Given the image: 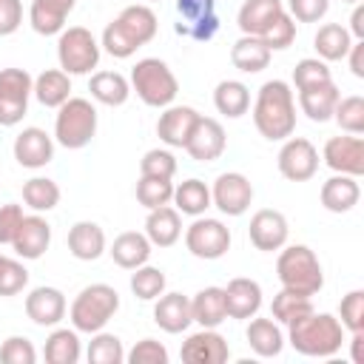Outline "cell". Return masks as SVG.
Instances as JSON below:
<instances>
[{"instance_id": "obj_25", "label": "cell", "mask_w": 364, "mask_h": 364, "mask_svg": "<svg viewBox=\"0 0 364 364\" xmlns=\"http://www.w3.org/2000/svg\"><path fill=\"white\" fill-rule=\"evenodd\" d=\"M341 91L333 80L327 82H318V85H307V88H299V105H301V114H307V119L313 122H327L333 119V108L338 102Z\"/></svg>"}, {"instance_id": "obj_20", "label": "cell", "mask_w": 364, "mask_h": 364, "mask_svg": "<svg viewBox=\"0 0 364 364\" xmlns=\"http://www.w3.org/2000/svg\"><path fill=\"white\" fill-rule=\"evenodd\" d=\"M14 159L23 165V168H46L51 159H54V139L43 131V128H23L17 136H14Z\"/></svg>"}, {"instance_id": "obj_41", "label": "cell", "mask_w": 364, "mask_h": 364, "mask_svg": "<svg viewBox=\"0 0 364 364\" xmlns=\"http://www.w3.org/2000/svg\"><path fill=\"white\" fill-rule=\"evenodd\" d=\"M23 202L34 213H48L60 205V185L48 176H31L28 182H23Z\"/></svg>"}, {"instance_id": "obj_48", "label": "cell", "mask_w": 364, "mask_h": 364, "mask_svg": "<svg viewBox=\"0 0 364 364\" xmlns=\"http://www.w3.org/2000/svg\"><path fill=\"white\" fill-rule=\"evenodd\" d=\"M338 321L350 333L364 330V290H350L338 304Z\"/></svg>"}, {"instance_id": "obj_32", "label": "cell", "mask_w": 364, "mask_h": 364, "mask_svg": "<svg viewBox=\"0 0 364 364\" xmlns=\"http://www.w3.org/2000/svg\"><path fill=\"white\" fill-rule=\"evenodd\" d=\"M270 48L259 40V37H250V34H242L233 48H230V63L233 68H239L242 74H259L270 65Z\"/></svg>"}, {"instance_id": "obj_16", "label": "cell", "mask_w": 364, "mask_h": 364, "mask_svg": "<svg viewBox=\"0 0 364 364\" xmlns=\"http://www.w3.org/2000/svg\"><path fill=\"white\" fill-rule=\"evenodd\" d=\"M225 145H228V136H225L222 122L213 119V117L199 114V119H196V125H193V131L185 142L188 156L196 159V162H213L225 154Z\"/></svg>"}, {"instance_id": "obj_40", "label": "cell", "mask_w": 364, "mask_h": 364, "mask_svg": "<svg viewBox=\"0 0 364 364\" xmlns=\"http://www.w3.org/2000/svg\"><path fill=\"white\" fill-rule=\"evenodd\" d=\"M307 313H313V296H304V293H296L287 287H282L270 301V316L284 327Z\"/></svg>"}, {"instance_id": "obj_12", "label": "cell", "mask_w": 364, "mask_h": 364, "mask_svg": "<svg viewBox=\"0 0 364 364\" xmlns=\"http://www.w3.org/2000/svg\"><path fill=\"white\" fill-rule=\"evenodd\" d=\"M279 173L290 182H307L318 171V151L310 139L304 136H287L279 156H276Z\"/></svg>"}, {"instance_id": "obj_60", "label": "cell", "mask_w": 364, "mask_h": 364, "mask_svg": "<svg viewBox=\"0 0 364 364\" xmlns=\"http://www.w3.org/2000/svg\"><path fill=\"white\" fill-rule=\"evenodd\" d=\"M0 262H3V253H0Z\"/></svg>"}, {"instance_id": "obj_34", "label": "cell", "mask_w": 364, "mask_h": 364, "mask_svg": "<svg viewBox=\"0 0 364 364\" xmlns=\"http://www.w3.org/2000/svg\"><path fill=\"white\" fill-rule=\"evenodd\" d=\"M350 46H353V34L341 23H324L316 31V37H313V48H316L318 60H324V63L344 60L347 51H350Z\"/></svg>"}, {"instance_id": "obj_14", "label": "cell", "mask_w": 364, "mask_h": 364, "mask_svg": "<svg viewBox=\"0 0 364 364\" xmlns=\"http://www.w3.org/2000/svg\"><path fill=\"white\" fill-rule=\"evenodd\" d=\"M247 236L253 242L256 250H264V253H273V250H282L287 245V236H290V225H287V216L282 210H273V208H262L250 216V225H247Z\"/></svg>"}, {"instance_id": "obj_35", "label": "cell", "mask_w": 364, "mask_h": 364, "mask_svg": "<svg viewBox=\"0 0 364 364\" xmlns=\"http://www.w3.org/2000/svg\"><path fill=\"white\" fill-rule=\"evenodd\" d=\"M88 91H91V97H94L97 102L117 108V105H125V102H128V97H131V82H128L119 71H97V74H91V80H88Z\"/></svg>"}, {"instance_id": "obj_59", "label": "cell", "mask_w": 364, "mask_h": 364, "mask_svg": "<svg viewBox=\"0 0 364 364\" xmlns=\"http://www.w3.org/2000/svg\"><path fill=\"white\" fill-rule=\"evenodd\" d=\"M341 3H358V0H341Z\"/></svg>"}, {"instance_id": "obj_9", "label": "cell", "mask_w": 364, "mask_h": 364, "mask_svg": "<svg viewBox=\"0 0 364 364\" xmlns=\"http://www.w3.org/2000/svg\"><path fill=\"white\" fill-rule=\"evenodd\" d=\"M185 247L196 259H222L230 250V230L222 219L193 216V222L185 230Z\"/></svg>"}, {"instance_id": "obj_4", "label": "cell", "mask_w": 364, "mask_h": 364, "mask_svg": "<svg viewBox=\"0 0 364 364\" xmlns=\"http://www.w3.org/2000/svg\"><path fill=\"white\" fill-rule=\"evenodd\" d=\"M117 310H119V293L111 284L97 282V284H88L77 293V299L68 307V318H71L77 333L94 336L114 318Z\"/></svg>"}, {"instance_id": "obj_57", "label": "cell", "mask_w": 364, "mask_h": 364, "mask_svg": "<svg viewBox=\"0 0 364 364\" xmlns=\"http://www.w3.org/2000/svg\"><path fill=\"white\" fill-rule=\"evenodd\" d=\"M355 40H364V6H355L353 9V17H350V28H347Z\"/></svg>"}, {"instance_id": "obj_58", "label": "cell", "mask_w": 364, "mask_h": 364, "mask_svg": "<svg viewBox=\"0 0 364 364\" xmlns=\"http://www.w3.org/2000/svg\"><path fill=\"white\" fill-rule=\"evenodd\" d=\"M361 341H364V330H361V333H353L350 344H353V361H355V364H361V361H364V353H361Z\"/></svg>"}, {"instance_id": "obj_53", "label": "cell", "mask_w": 364, "mask_h": 364, "mask_svg": "<svg viewBox=\"0 0 364 364\" xmlns=\"http://www.w3.org/2000/svg\"><path fill=\"white\" fill-rule=\"evenodd\" d=\"M330 11V0H287V14L299 23H318Z\"/></svg>"}, {"instance_id": "obj_8", "label": "cell", "mask_w": 364, "mask_h": 364, "mask_svg": "<svg viewBox=\"0 0 364 364\" xmlns=\"http://www.w3.org/2000/svg\"><path fill=\"white\" fill-rule=\"evenodd\" d=\"M100 51L102 48L97 43V37L85 26H68L57 37V60L68 77L91 74V68H97V63H100Z\"/></svg>"}, {"instance_id": "obj_19", "label": "cell", "mask_w": 364, "mask_h": 364, "mask_svg": "<svg viewBox=\"0 0 364 364\" xmlns=\"http://www.w3.org/2000/svg\"><path fill=\"white\" fill-rule=\"evenodd\" d=\"M51 245V225L46 222V216L40 213H31V216H23L14 239H11V247L20 259H40Z\"/></svg>"}, {"instance_id": "obj_50", "label": "cell", "mask_w": 364, "mask_h": 364, "mask_svg": "<svg viewBox=\"0 0 364 364\" xmlns=\"http://www.w3.org/2000/svg\"><path fill=\"white\" fill-rule=\"evenodd\" d=\"M28 284V270L23 262L3 256L0 262V296H17Z\"/></svg>"}, {"instance_id": "obj_29", "label": "cell", "mask_w": 364, "mask_h": 364, "mask_svg": "<svg viewBox=\"0 0 364 364\" xmlns=\"http://www.w3.org/2000/svg\"><path fill=\"white\" fill-rule=\"evenodd\" d=\"M245 338L259 358H276L284 350V333H282L276 318H256L253 316L247 330H245Z\"/></svg>"}, {"instance_id": "obj_54", "label": "cell", "mask_w": 364, "mask_h": 364, "mask_svg": "<svg viewBox=\"0 0 364 364\" xmlns=\"http://www.w3.org/2000/svg\"><path fill=\"white\" fill-rule=\"evenodd\" d=\"M23 208L20 205H14V202H6V205H0V245H11V239H14V233H17V228H20V222H23Z\"/></svg>"}, {"instance_id": "obj_44", "label": "cell", "mask_w": 364, "mask_h": 364, "mask_svg": "<svg viewBox=\"0 0 364 364\" xmlns=\"http://www.w3.org/2000/svg\"><path fill=\"white\" fill-rule=\"evenodd\" d=\"M333 119L347 134H364V100L358 94L338 97V102L333 108Z\"/></svg>"}, {"instance_id": "obj_49", "label": "cell", "mask_w": 364, "mask_h": 364, "mask_svg": "<svg viewBox=\"0 0 364 364\" xmlns=\"http://www.w3.org/2000/svg\"><path fill=\"white\" fill-rule=\"evenodd\" d=\"M327 80H333V77H330V68H327V63L318 60V57H304V60H299L296 68H293V85H296V88L318 85V82H327Z\"/></svg>"}, {"instance_id": "obj_1", "label": "cell", "mask_w": 364, "mask_h": 364, "mask_svg": "<svg viewBox=\"0 0 364 364\" xmlns=\"http://www.w3.org/2000/svg\"><path fill=\"white\" fill-rule=\"evenodd\" d=\"M253 125L270 142L293 136V131H296V97L284 80H267L256 91Z\"/></svg>"}, {"instance_id": "obj_37", "label": "cell", "mask_w": 364, "mask_h": 364, "mask_svg": "<svg viewBox=\"0 0 364 364\" xmlns=\"http://www.w3.org/2000/svg\"><path fill=\"white\" fill-rule=\"evenodd\" d=\"M213 105L222 117L228 119H239L247 114L250 108V91L245 82L239 80H222L216 88H213Z\"/></svg>"}, {"instance_id": "obj_43", "label": "cell", "mask_w": 364, "mask_h": 364, "mask_svg": "<svg viewBox=\"0 0 364 364\" xmlns=\"http://www.w3.org/2000/svg\"><path fill=\"white\" fill-rule=\"evenodd\" d=\"M88 364H122L125 361V350L122 341L114 333H94V338L88 341Z\"/></svg>"}, {"instance_id": "obj_23", "label": "cell", "mask_w": 364, "mask_h": 364, "mask_svg": "<svg viewBox=\"0 0 364 364\" xmlns=\"http://www.w3.org/2000/svg\"><path fill=\"white\" fill-rule=\"evenodd\" d=\"M154 321L159 330L176 336V333H185L191 324H193V316H191V299L182 296V293H162L154 304Z\"/></svg>"}, {"instance_id": "obj_3", "label": "cell", "mask_w": 364, "mask_h": 364, "mask_svg": "<svg viewBox=\"0 0 364 364\" xmlns=\"http://www.w3.org/2000/svg\"><path fill=\"white\" fill-rule=\"evenodd\" d=\"M287 341L296 353L310 358H330L344 344V327L333 313H307L287 324Z\"/></svg>"}, {"instance_id": "obj_17", "label": "cell", "mask_w": 364, "mask_h": 364, "mask_svg": "<svg viewBox=\"0 0 364 364\" xmlns=\"http://www.w3.org/2000/svg\"><path fill=\"white\" fill-rule=\"evenodd\" d=\"M179 355L185 364H225L230 358V347L225 336L216 333V327H202L182 341Z\"/></svg>"}, {"instance_id": "obj_45", "label": "cell", "mask_w": 364, "mask_h": 364, "mask_svg": "<svg viewBox=\"0 0 364 364\" xmlns=\"http://www.w3.org/2000/svg\"><path fill=\"white\" fill-rule=\"evenodd\" d=\"M173 199V182L171 179H154V176H139L136 182V202L142 208H162L171 205Z\"/></svg>"}, {"instance_id": "obj_27", "label": "cell", "mask_w": 364, "mask_h": 364, "mask_svg": "<svg viewBox=\"0 0 364 364\" xmlns=\"http://www.w3.org/2000/svg\"><path fill=\"white\" fill-rule=\"evenodd\" d=\"M321 205L324 210L330 213H347L358 205L361 199V188H358V179L355 176H347V173H336L330 176L324 185H321Z\"/></svg>"}, {"instance_id": "obj_7", "label": "cell", "mask_w": 364, "mask_h": 364, "mask_svg": "<svg viewBox=\"0 0 364 364\" xmlns=\"http://www.w3.org/2000/svg\"><path fill=\"white\" fill-rule=\"evenodd\" d=\"M97 134V108L85 97H68L54 117V139L68 148L80 151L85 148Z\"/></svg>"}, {"instance_id": "obj_15", "label": "cell", "mask_w": 364, "mask_h": 364, "mask_svg": "<svg viewBox=\"0 0 364 364\" xmlns=\"http://www.w3.org/2000/svg\"><path fill=\"white\" fill-rule=\"evenodd\" d=\"M321 159L330 171L336 173H347V176H361L364 173V142L358 134H347V136H330L324 142Z\"/></svg>"}, {"instance_id": "obj_26", "label": "cell", "mask_w": 364, "mask_h": 364, "mask_svg": "<svg viewBox=\"0 0 364 364\" xmlns=\"http://www.w3.org/2000/svg\"><path fill=\"white\" fill-rule=\"evenodd\" d=\"M145 236L154 247H171L179 242L182 236V216L176 208L162 205V208H151L148 219H145Z\"/></svg>"}, {"instance_id": "obj_61", "label": "cell", "mask_w": 364, "mask_h": 364, "mask_svg": "<svg viewBox=\"0 0 364 364\" xmlns=\"http://www.w3.org/2000/svg\"><path fill=\"white\" fill-rule=\"evenodd\" d=\"M154 3H156V0H154Z\"/></svg>"}, {"instance_id": "obj_39", "label": "cell", "mask_w": 364, "mask_h": 364, "mask_svg": "<svg viewBox=\"0 0 364 364\" xmlns=\"http://www.w3.org/2000/svg\"><path fill=\"white\" fill-rule=\"evenodd\" d=\"M43 355H46L48 364H77L80 355H82L77 330H74V327H71V330H68V327H57V330L46 338Z\"/></svg>"}, {"instance_id": "obj_22", "label": "cell", "mask_w": 364, "mask_h": 364, "mask_svg": "<svg viewBox=\"0 0 364 364\" xmlns=\"http://www.w3.org/2000/svg\"><path fill=\"white\" fill-rule=\"evenodd\" d=\"M225 290V307H228V318H253L262 307V284L253 279H230Z\"/></svg>"}, {"instance_id": "obj_33", "label": "cell", "mask_w": 364, "mask_h": 364, "mask_svg": "<svg viewBox=\"0 0 364 364\" xmlns=\"http://www.w3.org/2000/svg\"><path fill=\"white\" fill-rule=\"evenodd\" d=\"M191 316L199 327H219L222 321H228L225 290L222 287H202L191 299Z\"/></svg>"}, {"instance_id": "obj_11", "label": "cell", "mask_w": 364, "mask_h": 364, "mask_svg": "<svg viewBox=\"0 0 364 364\" xmlns=\"http://www.w3.org/2000/svg\"><path fill=\"white\" fill-rule=\"evenodd\" d=\"M176 34L196 43H208L219 31L216 0H176Z\"/></svg>"}, {"instance_id": "obj_13", "label": "cell", "mask_w": 364, "mask_h": 364, "mask_svg": "<svg viewBox=\"0 0 364 364\" xmlns=\"http://www.w3.org/2000/svg\"><path fill=\"white\" fill-rule=\"evenodd\" d=\"M253 202V185L245 173L239 171H228V173H219L213 188H210V205H216L225 216H242L247 213Z\"/></svg>"}, {"instance_id": "obj_38", "label": "cell", "mask_w": 364, "mask_h": 364, "mask_svg": "<svg viewBox=\"0 0 364 364\" xmlns=\"http://www.w3.org/2000/svg\"><path fill=\"white\" fill-rule=\"evenodd\" d=\"M171 202H173V208H176L179 213H185V216H202V213L210 208V188H208L202 179L191 176V179L173 185V199H171Z\"/></svg>"}, {"instance_id": "obj_42", "label": "cell", "mask_w": 364, "mask_h": 364, "mask_svg": "<svg viewBox=\"0 0 364 364\" xmlns=\"http://www.w3.org/2000/svg\"><path fill=\"white\" fill-rule=\"evenodd\" d=\"M165 284H168L165 282V273L159 267H151L148 262L139 264V267H134V273H131V293L136 299H142V301L159 299L165 293Z\"/></svg>"}, {"instance_id": "obj_31", "label": "cell", "mask_w": 364, "mask_h": 364, "mask_svg": "<svg viewBox=\"0 0 364 364\" xmlns=\"http://www.w3.org/2000/svg\"><path fill=\"white\" fill-rule=\"evenodd\" d=\"M284 11L282 0H245L239 14H236V23H239V31L242 34H250V37H262L264 28L276 20V14Z\"/></svg>"}, {"instance_id": "obj_6", "label": "cell", "mask_w": 364, "mask_h": 364, "mask_svg": "<svg viewBox=\"0 0 364 364\" xmlns=\"http://www.w3.org/2000/svg\"><path fill=\"white\" fill-rule=\"evenodd\" d=\"M128 82H131V91H136V97L151 108H168V105H173V100L179 94L176 74L159 57L139 60L131 68V80Z\"/></svg>"}, {"instance_id": "obj_51", "label": "cell", "mask_w": 364, "mask_h": 364, "mask_svg": "<svg viewBox=\"0 0 364 364\" xmlns=\"http://www.w3.org/2000/svg\"><path fill=\"white\" fill-rule=\"evenodd\" d=\"M0 361L3 364H34L37 350L26 336H9L0 347Z\"/></svg>"}, {"instance_id": "obj_56", "label": "cell", "mask_w": 364, "mask_h": 364, "mask_svg": "<svg viewBox=\"0 0 364 364\" xmlns=\"http://www.w3.org/2000/svg\"><path fill=\"white\" fill-rule=\"evenodd\" d=\"M347 60H350V71L355 77H364V40H355L347 51Z\"/></svg>"}, {"instance_id": "obj_18", "label": "cell", "mask_w": 364, "mask_h": 364, "mask_svg": "<svg viewBox=\"0 0 364 364\" xmlns=\"http://www.w3.org/2000/svg\"><path fill=\"white\" fill-rule=\"evenodd\" d=\"M65 296L60 287H34L28 296H26V316L37 324V327H57L63 318H65Z\"/></svg>"}, {"instance_id": "obj_30", "label": "cell", "mask_w": 364, "mask_h": 364, "mask_svg": "<svg viewBox=\"0 0 364 364\" xmlns=\"http://www.w3.org/2000/svg\"><path fill=\"white\" fill-rule=\"evenodd\" d=\"M151 242H148V236L145 233H139V230H125V233H119L114 242H111V247H108V253H111V259L122 267V270H134V267H139V264H145L148 259H151Z\"/></svg>"}, {"instance_id": "obj_36", "label": "cell", "mask_w": 364, "mask_h": 364, "mask_svg": "<svg viewBox=\"0 0 364 364\" xmlns=\"http://www.w3.org/2000/svg\"><path fill=\"white\" fill-rule=\"evenodd\" d=\"M40 105L46 108H60L68 97H71V77L63 68H46L37 80H34V91Z\"/></svg>"}, {"instance_id": "obj_5", "label": "cell", "mask_w": 364, "mask_h": 364, "mask_svg": "<svg viewBox=\"0 0 364 364\" xmlns=\"http://www.w3.org/2000/svg\"><path fill=\"white\" fill-rule=\"evenodd\" d=\"M276 276H279L282 287L304 293V296H316L324 287L321 262H318V256L307 245H287V247H282V253L276 259Z\"/></svg>"}, {"instance_id": "obj_46", "label": "cell", "mask_w": 364, "mask_h": 364, "mask_svg": "<svg viewBox=\"0 0 364 364\" xmlns=\"http://www.w3.org/2000/svg\"><path fill=\"white\" fill-rule=\"evenodd\" d=\"M259 40H262L270 51H284V48H290L293 40H296V20H293L287 11H279L276 20L264 28V34H262Z\"/></svg>"}, {"instance_id": "obj_47", "label": "cell", "mask_w": 364, "mask_h": 364, "mask_svg": "<svg viewBox=\"0 0 364 364\" xmlns=\"http://www.w3.org/2000/svg\"><path fill=\"white\" fill-rule=\"evenodd\" d=\"M139 173L142 176H154V179H173L176 173V159L171 151L165 148H151L145 151V156L139 159Z\"/></svg>"}, {"instance_id": "obj_21", "label": "cell", "mask_w": 364, "mask_h": 364, "mask_svg": "<svg viewBox=\"0 0 364 364\" xmlns=\"http://www.w3.org/2000/svg\"><path fill=\"white\" fill-rule=\"evenodd\" d=\"M196 119H199L196 108H191V105H168L156 119V136L168 148H185Z\"/></svg>"}, {"instance_id": "obj_52", "label": "cell", "mask_w": 364, "mask_h": 364, "mask_svg": "<svg viewBox=\"0 0 364 364\" xmlns=\"http://www.w3.org/2000/svg\"><path fill=\"white\" fill-rule=\"evenodd\" d=\"M125 358L131 364H168V350L156 338H142L131 347V353H125Z\"/></svg>"}, {"instance_id": "obj_10", "label": "cell", "mask_w": 364, "mask_h": 364, "mask_svg": "<svg viewBox=\"0 0 364 364\" xmlns=\"http://www.w3.org/2000/svg\"><path fill=\"white\" fill-rule=\"evenodd\" d=\"M34 91V80L26 68H3L0 71V125L11 128L23 122L28 111V97Z\"/></svg>"}, {"instance_id": "obj_55", "label": "cell", "mask_w": 364, "mask_h": 364, "mask_svg": "<svg viewBox=\"0 0 364 364\" xmlns=\"http://www.w3.org/2000/svg\"><path fill=\"white\" fill-rule=\"evenodd\" d=\"M23 23V0H0V37H9Z\"/></svg>"}, {"instance_id": "obj_2", "label": "cell", "mask_w": 364, "mask_h": 364, "mask_svg": "<svg viewBox=\"0 0 364 364\" xmlns=\"http://www.w3.org/2000/svg\"><path fill=\"white\" fill-rule=\"evenodd\" d=\"M154 37H156V14L148 6L134 3V6H125L105 26L100 48H105L117 60H128L131 54H136V48H142Z\"/></svg>"}, {"instance_id": "obj_24", "label": "cell", "mask_w": 364, "mask_h": 364, "mask_svg": "<svg viewBox=\"0 0 364 364\" xmlns=\"http://www.w3.org/2000/svg\"><path fill=\"white\" fill-rule=\"evenodd\" d=\"M77 0H31L28 23L37 34L51 37L65 28V17L74 11Z\"/></svg>"}, {"instance_id": "obj_28", "label": "cell", "mask_w": 364, "mask_h": 364, "mask_svg": "<svg viewBox=\"0 0 364 364\" xmlns=\"http://www.w3.org/2000/svg\"><path fill=\"white\" fill-rule=\"evenodd\" d=\"M68 250L80 262H94L105 253V230L97 222H74L68 230Z\"/></svg>"}]
</instances>
